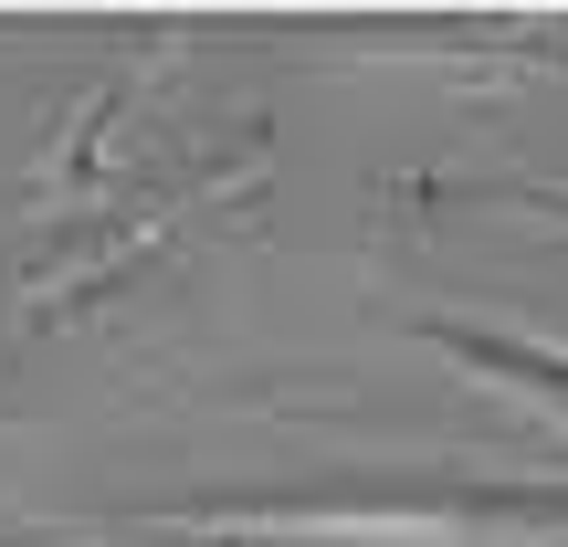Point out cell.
I'll list each match as a JSON object with an SVG mask.
<instances>
[{
	"instance_id": "1",
	"label": "cell",
	"mask_w": 568,
	"mask_h": 547,
	"mask_svg": "<svg viewBox=\"0 0 568 547\" xmlns=\"http://www.w3.org/2000/svg\"><path fill=\"white\" fill-rule=\"evenodd\" d=\"M443 347H453V358H474V368H495V379H516V389H537V401H568V358H548V347L485 337V326H443Z\"/></svg>"
}]
</instances>
